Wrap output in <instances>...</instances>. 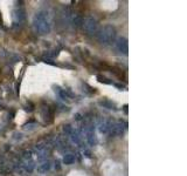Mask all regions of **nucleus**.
<instances>
[{"label": "nucleus", "instance_id": "obj_15", "mask_svg": "<svg viewBox=\"0 0 187 176\" xmlns=\"http://www.w3.org/2000/svg\"><path fill=\"white\" fill-rule=\"evenodd\" d=\"M82 87H83V90L87 93V94H95L96 93V89L93 87H91V86H89L88 84H82Z\"/></svg>", "mask_w": 187, "mask_h": 176}, {"label": "nucleus", "instance_id": "obj_18", "mask_svg": "<svg viewBox=\"0 0 187 176\" xmlns=\"http://www.w3.org/2000/svg\"><path fill=\"white\" fill-rule=\"evenodd\" d=\"M25 110H26V112H32V110H34V104H33L32 102H27V104L25 106Z\"/></svg>", "mask_w": 187, "mask_h": 176}, {"label": "nucleus", "instance_id": "obj_21", "mask_svg": "<svg viewBox=\"0 0 187 176\" xmlns=\"http://www.w3.org/2000/svg\"><path fill=\"white\" fill-rule=\"evenodd\" d=\"M84 155H86V157H89V159L91 157V153H90L89 150H86V152H84Z\"/></svg>", "mask_w": 187, "mask_h": 176}, {"label": "nucleus", "instance_id": "obj_4", "mask_svg": "<svg viewBox=\"0 0 187 176\" xmlns=\"http://www.w3.org/2000/svg\"><path fill=\"white\" fill-rule=\"evenodd\" d=\"M127 127L126 123L124 122H116V123H111L110 126V129H109V134L111 136H118V135H122L125 130V128Z\"/></svg>", "mask_w": 187, "mask_h": 176}, {"label": "nucleus", "instance_id": "obj_14", "mask_svg": "<svg viewBox=\"0 0 187 176\" xmlns=\"http://www.w3.org/2000/svg\"><path fill=\"white\" fill-rule=\"evenodd\" d=\"M99 104H101V106H103V107H105V108H108V109H116V106H115L111 101H109V100L99 101Z\"/></svg>", "mask_w": 187, "mask_h": 176}, {"label": "nucleus", "instance_id": "obj_7", "mask_svg": "<svg viewBox=\"0 0 187 176\" xmlns=\"http://www.w3.org/2000/svg\"><path fill=\"white\" fill-rule=\"evenodd\" d=\"M41 115H42V117H43V120L45 121H47V122H52L53 121V110H52V108H49L48 106H46V107H42V109H41Z\"/></svg>", "mask_w": 187, "mask_h": 176}, {"label": "nucleus", "instance_id": "obj_8", "mask_svg": "<svg viewBox=\"0 0 187 176\" xmlns=\"http://www.w3.org/2000/svg\"><path fill=\"white\" fill-rule=\"evenodd\" d=\"M54 92L57 94V96H59L61 100H63V101L68 100V94H67L66 89H62L60 86H54Z\"/></svg>", "mask_w": 187, "mask_h": 176}, {"label": "nucleus", "instance_id": "obj_5", "mask_svg": "<svg viewBox=\"0 0 187 176\" xmlns=\"http://www.w3.org/2000/svg\"><path fill=\"white\" fill-rule=\"evenodd\" d=\"M113 44H115V47H116V49H117L118 52H120V53H123V54H127V52H129V44H127L126 38L120 36V38H118Z\"/></svg>", "mask_w": 187, "mask_h": 176}, {"label": "nucleus", "instance_id": "obj_2", "mask_svg": "<svg viewBox=\"0 0 187 176\" xmlns=\"http://www.w3.org/2000/svg\"><path fill=\"white\" fill-rule=\"evenodd\" d=\"M35 29L40 34H47L50 32V24L48 20V13L47 12H39L35 14L33 20Z\"/></svg>", "mask_w": 187, "mask_h": 176}, {"label": "nucleus", "instance_id": "obj_11", "mask_svg": "<svg viewBox=\"0 0 187 176\" xmlns=\"http://www.w3.org/2000/svg\"><path fill=\"white\" fill-rule=\"evenodd\" d=\"M110 126H111L110 122L103 121V122L99 124V132L103 133V134H108V133H109V129H110Z\"/></svg>", "mask_w": 187, "mask_h": 176}, {"label": "nucleus", "instance_id": "obj_16", "mask_svg": "<svg viewBox=\"0 0 187 176\" xmlns=\"http://www.w3.org/2000/svg\"><path fill=\"white\" fill-rule=\"evenodd\" d=\"M97 80H98L99 82L106 84V85H111V84H112V81H110L108 78H105V77H103V75H97Z\"/></svg>", "mask_w": 187, "mask_h": 176}, {"label": "nucleus", "instance_id": "obj_1", "mask_svg": "<svg viewBox=\"0 0 187 176\" xmlns=\"http://www.w3.org/2000/svg\"><path fill=\"white\" fill-rule=\"evenodd\" d=\"M116 36H117L116 28L111 25H105L97 32V39L99 44L105 45V46L112 45L116 41Z\"/></svg>", "mask_w": 187, "mask_h": 176}, {"label": "nucleus", "instance_id": "obj_13", "mask_svg": "<svg viewBox=\"0 0 187 176\" xmlns=\"http://www.w3.org/2000/svg\"><path fill=\"white\" fill-rule=\"evenodd\" d=\"M87 140H88V142H89V145L90 146H95L96 145V137H95V134H93V130H90V132H88L87 133Z\"/></svg>", "mask_w": 187, "mask_h": 176}, {"label": "nucleus", "instance_id": "obj_19", "mask_svg": "<svg viewBox=\"0 0 187 176\" xmlns=\"http://www.w3.org/2000/svg\"><path fill=\"white\" fill-rule=\"evenodd\" d=\"M63 130H64V133H67V134H72V132H73V129H72V127H70L69 124H67V126H64V128H63Z\"/></svg>", "mask_w": 187, "mask_h": 176}, {"label": "nucleus", "instance_id": "obj_17", "mask_svg": "<svg viewBox=\"0 0 187 176\" xmlns=\"http://www.w3.org/2000/svg\"><path fill=\"white\" fill-rule=\"evenodd\" d=\"M70 135H72V139H73V141H74L75 143H79V142H80L81 137H80V134H79L77 132H74V130H73Z\"/></svg>", "mask_w": 187, "mask_h": 176}, {"label": "nucleus", "instance_id": "obj_10", "mask_svg": "<svg viewBox=\"0 0 187 176\" xmlns=\"http://www.w3.org/2000/svg\"><path fill=\"white\" fill-rule=\"evenodd\" d=\"M49 169H50V162H49V161H46V162H43L42 165L39 166L38 172L41 173V174H45V173H47Z\"/></svg>", "mask_w": 187, "mask_h": 176}, {"label": "nucleus", "instance_id": "obj_23", "mask_svg": "<svg viewBox=\"0 0 187 176\" xmlns=\"http://www.w3.org/2000/svg\"><path fill=\"white\" fill-rule=\"evenodd\" d=\"M115 86H117L118 88H125V86L122 85V84H115Z\"/></svg>", "mask_w": 187, "mask_h": 176}, {"label": "nucleus", "instance_id": "obj_24", "mask_svg": "<svg viewBox=\"0 0 187 176\" xmlns=\"http://www.w3.org/2000/svg\"><path fill=\"white\" fill-rule=\"evenodd\" d=\"M124 112H125V113H127V106H126V104L124 106Z\"/></svg>", "mask_w": 187, "mask_h": 176}, {"label": "nucleus", "instance_id": "obj_20", "mask_svg": "<svg viewBox=\"0 0 187 176\" xmlns=\"http://www.w3.org/2000/svg\"><path fill=\"white\" fill-rule=\"evenodd\" d=\"M23 157H25V159H28V160H30V157H32V153H30L29 150H28V152L26 150V152L23 153Z\"/></svg>", "mask_w": 187, "mask_h": 176}, {"label": "nucleus", "instance_id": "obj_9", "mask_svg": "<svg viewBox=\"0 0 187 176\" xmlns=\"http://www.w3.org/2000/svg\"><path fill=\"white\" fill-rule=\"evenodd\" d=\"M83 20H84V19H83L81 15H74V16H73V25H74V27H76V28L82 27Z\"/></svg>", "mask_w": 187, "mask_h": 176}, {"label": "nucleus", "instance_id": "obj_6", "mask_svg": "<svg viewBox=\"0 0 187 176\" xmlns=\"http://www.w3.org/2000/svg\"><path fill=\"white\" fill-rule=\"evenodd\" d=\"M13 18H14V21L15 24L16 22H22L25 19H26V12L23 8H15L14 12H13Z\"/></svg>", "mask_w": 187, "mask_h": 176}, {"label": "nucleus", "instance_id": "obj_12", "mask_svg": "<svg viewBox=\"0 0 187 176\" xmlns=\"http://www.w3.org/2000/svg\"><path fill=\"white\" fill-rule=\"evenodd\" d=\"M75 162V156L73 154H66L63 156V163L69 166V165H73Z\"/></svg>", "mask_w": 187, "mask_h": 176}, {"label": "nucleus", "instance_id": "obj_22", "mask_svg": "<svg viewBox=\"0 0 187 176\" xmlns=\"http://www.w3.org/2000/svg\"><path fill=\"white\" fill-rule=\"evenodd\" d=\"M55 168H56L57 170L61 168V167H60V162H59V161H56V162H55Z\"/></svg>", "mask_w": 187, "mask_h": 176}, {"label": "nucleus", "instance_id": "obj_3", "mask_svg": "<svg viewBox=\"0 0 187 176\" xmlns=\"http://www.w3.org/2000/svg\"><path fill=\"white\" fill-rule=\"evenodd\" d=\"M84 32L88 34V35H93V34H97L98 32V22L97 20L93 18V16H88L83 20V25H82Z\"/></svg>", "mask_w": 187, "mask_h": 176}]
</instances>
